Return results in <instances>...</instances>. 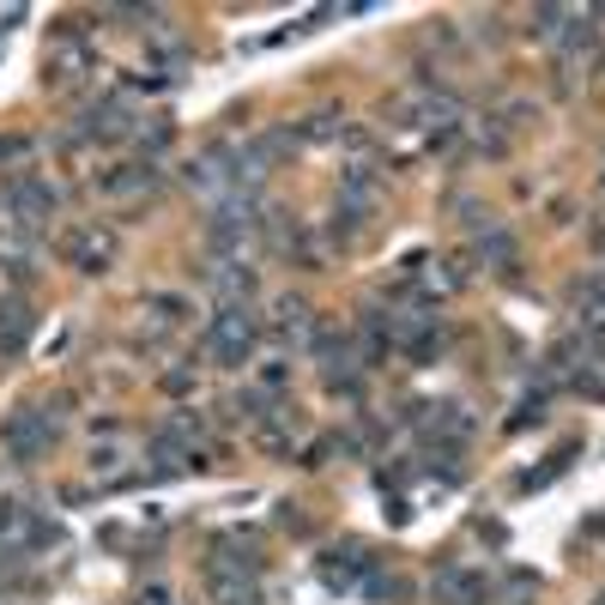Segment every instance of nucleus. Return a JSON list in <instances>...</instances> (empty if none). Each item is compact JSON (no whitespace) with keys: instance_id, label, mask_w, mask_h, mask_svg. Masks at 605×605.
I'll use <instances>...</instances> for the list:
<instances>
[{"instance_id":"nucleus-13","label":"nucleus","mask_w":605,"mask_h":605,"mask_svg":"<svg viewBox=\"0 0 605 605\" xmlns=\"http://www.w3.org/2000/svg\"><path fill=\"white\" fill-rule=\"evenodd\" d=\"M140 605H170V593H164V588L158 593H140Z\"/></svg>"},{"instance_id":"nucleus-4","label":"nucleus","mask_w":605,"mask_h":605,"mask_svg":"<svg viewBox=\"0 0 605 605\" xmlns=\"http://www.w3.org/2000/svg\"><path fill=\"white\" fill-rule=\"evenodd\" d=\"M206 285L218 290L224 302H242V297H254V266H242V261H212V266H206Z\"/></svg>"},{"instance_id":"nucleus-9","label":"nucleus","mask_w":605,"mask_h":605,"mask_svg":"<svg viewBox=\"0 0 605 605\" xmlns=\"http://www.w3.org/2000/svg\"><path fill=\"white\" fill-rule=\"evenodd\" d=\"M442 593H454L461 605H478V600H485V581L466 576V569H461V576H442Z\"/></svg>"},{"instance_id":"nucleus-12","label":"nucleus","mask_w":605,"mask_h":605,"mask_svg":"<svg viewBox=\"0 0 605 605\" xmlns=\"http://www.w3.org/2000/svg\"><path fill=\"white\" fill-rule=\"evenodd\" d=\"M25 152V140H0V158H19Z\"/></svg>"},{"instance_id":"nucleus-8","label":"nucleus","mask_w":605,"mask_h":605,"mask_svg":"<svg viewBox=\"0 0 605 605\" xmlns=\"http://www.w3.org/2000/svg\"><path fill=\"white\" fill-rule=\"evenodd\" d=\"M152 176H158V170H152V164H128V170L104 176V188H109V194H140V188L152 182Z\"/></svg>"},{"instance_id":"nucleus-6","label":"nucleus","mask_w":605,"mask_h":605,"mask_svg":"<svg viewBox=\"0 0 605 605\" xmlns=\"http://www.w3.org/2000/svg\"><path fill=\"white\" fill-rule=\"evenodd\" d=\"M31 340V309L25 302H0V352H19Z\"/></svg>"},{"instance_id":"nucleus-1","label":"nucleus","mask_w":605,"mask_h":605,"mask_svg":"<svg viewBox=\"0 0 605 605\" xmlns=\"http://www.w3.org/2000/svg\"><path fill=\"white\" fill-rule=\"evenodd\" d=\"M254 333H261V321H254V309H242V302H224L218 316H212L206 328V357L212 364H242V357L254 352Z\"/></svg>"},{"instance_id":"nucleus-7","label":"nucleus","mask_w":605,"mask_h":605,"mask_svg":"<svg viewBox=\"0 0 605 605\" xmlns=\"http://www.w3.org/2000/svg\"><path fill=\"white\" fill-rule=\"evenodd\" d=\"M67 254H73L85 273H97V266L109 261V237H97V230H80V237H67Z\"/></svg>"},{"instance_id":"nucleus-2","label":"nucleus","mask_w":605,"mask_h":605,"mask_svg":"<svg viewBox=\"0 0 605 605\" xmlns=\"http://www.w3.org/2000/svg\"><path fill=\"white\" fill-rule=\"evenodd\" d=\"M0 442H7V454H13V461H37L43 448L55 442V418H49V412H37V406H25V412H13V418H7Z\"/></svg>"},{"instance_id":"nucleus-3","label":"nucleus","mask_w":605,"mask_h":605,"mask_svg":"<svg viewBox=\"0 0 605 605\" xmlns=\"http://www.w3.org/2000/svg\"><path fill=\"white\" fill-rule=\"evenodd\" d=\"M7 206H13L19 224H43L55 212V188H43L37 176H13L7 182Z\"/></svg>"},{"instance_id":"nucleus-5","label":"nucleus","mask_w":605,"mask_h":605,"mask_svg":"<svg viewBox=\"0 0 605 605\" xmlns=\"http://www.w3.org/2000/svg\"><path fill=\"white\" fill-rule=\"evenodd\" d=\"M128 133H133V121H128L121 104H92L85 109V140H128Z\"/></svg>"},{"instance_id":"nucleus-10","label":"nucleus","mask_w":605,"mask_h":605,"mask_svg":"<svg viewBox=\"0 0 605 605\" xmlns=\"http://www.w3.org/2000/svg\"><path fill=\"white\" fill-rule=\"evenodd\" d=\"M278 333H309V309L302 302H278V321H273Z\"/></svg>"},{"instance_id":"nucleus-11","label":"nucleus","mask_w":605,"mask_h":605,"mask_svg":"<svg viewBox=\"0 0 605 605\" xmlns=\"http://www.w3.org/2000/svg\"><path fill=\"white\" fill-rule=\"evenodd\" d=\"M581 297H588V321H593V328H605V278L581 285Z\"/></svg>"}]
</instances>
